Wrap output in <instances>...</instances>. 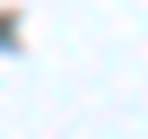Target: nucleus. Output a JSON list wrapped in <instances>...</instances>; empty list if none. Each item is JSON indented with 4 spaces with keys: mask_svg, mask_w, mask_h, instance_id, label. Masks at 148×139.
<instances>
[]
</instances>
